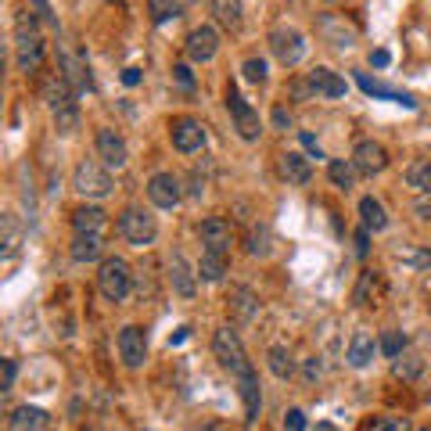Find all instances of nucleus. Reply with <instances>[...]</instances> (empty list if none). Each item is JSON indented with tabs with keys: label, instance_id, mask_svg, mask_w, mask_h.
I'll return each mask as SVG.
<instances>
[{
	"label": "nucleus",
	"instance_id": "4",
	"mask_svg": "<svg viewBox=\"0 0 431 431\" xmlns=\"http://www.w3.org/2000/svg\"><path fill=\"white\" fill-rule=\"evenodd\" d=\"M98 288L108 302H122L133 288V273H130V263L119 259V256H108L101 259V270H98Z\"/></svg>",
	"mask_w": 431,
	"mask_h": 431
},
{
	"label": "nucleus",
	"instance_id": "12",
	"mask_svg": "<svg viewBox=\"0 0 431 431\" xmlns=\"http://www.w3.org/2000/svg\"><path fill=\"white\" fill-rule=\"evenodd\" d=\"M216 51H220V29L216 25H198L187 33V61L205 65V61L216 58Z\"/></svg>",
	"mask_w": 431,
	"mask_h": 431
},
{
	"label": "nucleus",
	"instance_id": "52",
	"mask_svg": "<svg viewBox=\"0 0 431 431\" xmlns=\"http://www.w3.org/2000/svg\"><path fill=\"white\" fill-rule=\"evenodd\" d=\"M298 140H302V147H305V151H310V155H313V159H324V151H320V144H317V137H313V133H302Z\"/></svg>",
	"mask_w": 431,
	"mask_h": 431
},
{
	"label": "nucleus",
	"instance_id": "6",
	"mask_svg": "<svg viewBox=\"0 0 431 431\" xmlns=\"http://www.w3.org/2000/svg\"><path fill=\"white\" fill-rule=\"evenodd\" d=\"M119 234L130 244H137V248H147V244H155V237H159V223H155V216H147L144 208H122L119 212Z\"/></svg>",
	"mask_w": 431,
	"mask_h": 431
},
{
	"label": "nucleus",
	"instance_id": "58",
	"mask_svg": "<svg viewBox=\"0 0 431 431\" xmlns=\"http://www.w3.org/2000/svg\"><path fill=\"white\" fill-rule=\"evenodd\" d=\"M317 431H334V424H317Z\"/></svg>",
	"mask_w": 431,
	"mask_h": 431
},
{
	"label": "nucleus",
	"instance_id": "34",
	"mask_svg": "<svg viewBox=\"0 0 431 431\" xmlns=\"http://www.w3.org/2000/svg\"><path fill=\"white\" fill-rule=\"evenodd\" d=\"M392 371H395V378H403V381H417L420 371H424V359L413 356V352H403L399 359H392Z\"/></svg>",
	"mask_w": 431,
	"mask_h": 431
},
{
	"label": "nucleus",
	"instance_id": "31",
	"mask_svg": "<svg viewBox=\"0 0 431 431\" xmlns=\"http://www.w3.org/2000/svg\"><path fill=\"white\" fill-rule=\"evenodd\" d=\"M327 176H331V183H334L338 191H352L359 169L352 166V159H331L327 162Z\"/></svg>",
	"mask_w": 431,
	"mask_h": 431
},
{
	"label": "nucleus",
	"instance_id": "10",
	"mask_svg": "<svg viewBox=\"0 0 431 431\" xmlns=\"http://www.w3.org/2000/svg\"><path fill=\"white\" fill-rule=\"evenodd\" d=\"M119 359L130 366V371H140L147 359V334L137 324H126L119 331Z\"/></svg>",
	"mask_w": 431,
	"mask_h": 431
},
{
	"label": "nucleus",
	"instance_id": "21",
	"mask_svg": "<svg viewBox=\"0 0 431 431\" xmlns=\"http://www.w3.org/2000/svg\"><path fill=\"white\" fill-rule=\"evenodd\" d=\"M356 83H359V90H363L366 98L392 101V105H403V108H417V101H413L410 94H403V90H392V86H385V83H374L366 72H356Z\"/></svg>",
	"mask_w": 431,
	"mask_h": 431
},
{
	"label": "nucleus",
	"instance_id": "29",
	"mask_svg": "<svg viewBox=\"0 0 431 431\" xmlns=\"http://www.w3.org/2000/svg\"><path fill=\"white\" fill-rule=\"evenodd\" d=\"M359 220H363V227L371 230V234H381L385 227H388V216H385V205L374 198V194H366V198H359Z\"/></svg>",
	"mask_w": 431,
	"mask_h": 431
},
{
	"label": "nucleus",
	"instance_id": "14",
	"mask_svg": "<svg viewBox=\"0 0 431 431\" xmlns=\"http://www.w3.org/2000/svg\"><path fill=\"white\" fill-rule=\"evenodd\" d=\"M352 166L363 173V176H378L388 169V151L378 144V140H359L356 151H352Z\"/></svg>",
	"mask_w": 431,
	"mask_h": 431
},
{
	"label": "nucleus",
	"instance_id": "28",
	"mask_svg": "<svg viewBox=\"0 0 431 431\" xmlns=\"http://www.w3.org/2000/svg\"><path fill=\"white\" fill-rule=\"evenodd\" d=\"M69 252H72L76 263H98L101 252H105V241H101V234H76Z\"/></svg>",
	"mask_w": 431,
	"mask_h": 431
},
{
	"label": "nucleus",
	"instance_id": "44",
	"mask_svg": "<svg viewBox=\"0 0 431 431\" xmlns=\"http://www.w3.org/2000/svg\"><path fill=\"white\" fill-rule=\"evenodd\" d=\"M291 98H295V101H310V98H317V90H313L310 76H305V79H291Z\"/></svg>",
	"mask_w": 431,
	"mask_h": 431
},
{
	"label": "nucleus",
	"instance_id": "2",
	"mask_svg": "<svg viewBox=\"0 0 431 431\" xmlns=\"http://www.w3.org/2000/svg\"><path fill=\"white\" fill-rule=\"evenodd\" d=\"M115 187V180L108 173L105 162H94V159H83L76 169H72V191L83 194V198H108Z\"/></svg>",
	"mask_w": 431,
	"mask_h": 431
},
{
	"label": "nucleus",
	"instance_id": "43",
	"mask_svg": "<svg viewBox=\"0 0 431 431\" xmlns=\"http://www.w3.org/2000/svg\"><path fill=\"white\" fill-rule=\"evenodd\" d=\"M248 252L252 256H263V259L270 256V230L266 227H259V230L248 234Z\"/></svg>",
	"mask_w": 431,
	"mask_h": 431
},
{
	"label": "nucleus",
	"instance_id": "41",
	"mask_svg": "<svg viewBox=\"0 0 431 431\" xmlns=\"http://www.w3.org/2000/svg\"><path fill=\"white\" fill-rule=\"evenodd\" d=\"M241 76L248 79V83H266V61L263 58H244V65H241Z\"/></svg>",
	"mask_w": 431,
	"mask_h": 431
},
{
	"label": "nucleus",
	"instance_id": "19",
	"mask_svg": "<svg viewBox=\"0 0 431 431\" xmlns=\"http://www.w3.org/2000/svg\"><path fill=\"white\" fill-rule=\"evenodd\" d=\"M44 105L51 108V115L61 112V108H69V105H76V90H72V83L61 76V72L44 83Z\"/></svg>",
	"mask_w": 431,
	"mask_h": 431
},
{
	"label": "nucleus",
	"instance_id": "50",
	"mask_svg": "<svg viewBox=\"0 0 431 431\" xmlns=\"http://www.w3.org/2000/svg\"><path fill=\"white\" fill-rule=\"evenodd\" d=\"M366 252H371V230L359 227L356 230V256H366Z\"/></svg>",
	"mask_w": 431,
	"mask_h": 431
},
{
	"label": "nucleus",
	"instance_id": "32",
	"mask_svg": "<svg viewBox=\"0 0 431 431\" xmlns=\"http://www.w3.org/2000/svg\"><path fill=\"white\" fill-rule=\"evenodd\" d=\"M403 180H406V187H413L417 194L431 191V159H413V162L406 166Z\"/></svg>",
	"mask_w": 431,
	"mask_h": 431
},
{
	"label": "nucleus",
	"instance_id": "3",
	"mask_svg": "<svg viewBox=\"0 0 431 431\" xmlns=\"http://www.w3.org/2000/svg\"><path fill=\"white\" fill-rule=\"evenodd\" d=\"M212 356L220 359L223 371H230L234 378H241L244 371H252V363L248 356H244V345H241V338L234 327H220L212 334Z\"/></svg>",
	"mask_w": 431,
	"mask_h": 431
},
{
	"label": "nucleus",
	"instance_id": "13",
	"mask_svg": "<svg viewBox=\"0 0 431 431\" xmlns=\"http://www.w3.org/2000/svg\"><path fill=\"white\" fill-rule=\"evenodd\" d=\"M98 159H101L108 169H122V166L130 162L126 140H122L112 126H101V130H98Z\"/></svg>",
	"mask_w": 431,
	"mask_h": 431
},
{
	"label": "nucleus",
	"instance_id": "33",
	"mask_svg": "<svg viewBox=\"0 0 431 431\" xmlns=\"http://www.w3.org/2000/svg\"><path fill=\"white\" fill-rule=\"evenodd\" d=\"M266 366H270V374L281 378V381H288V378L295 374V359H291V352H288L284 345H273V349L266 352Z\"/></svg>",
	"mask_w": 431,
	"mask_h": 431
},
{
	"label": "nucleus",
	"instance_id": "18",
	"mask_svg": "<svg viewBox=\"0 0 431 431\" xmlns=\"http://www.w3.org/2000/svg\"><path fill=\"white\" fill-rule=\"evenodd\" d=\"M61 76L72 83L76 94H90L94 90V79H90V65L83 58H76L72 51H61Z\"/></svg>",
	"mask_w": 431,
	"mask_h": 431
},
{
	"label": "nucleus",
	"instance_id": "15",
	"mask_svg": "<svg viewBox=\"0 0 431 431\" xmlns=\"http://www.w3.org/2000/svg\"><path fill=\"white\" fill-rule=\"evenodd\" d=\"M381 352V342H374V334L371 331H356L349 338V349H345V359L349 366H356V371H363V366H371L374 356Z\"/></svg>",
	"mask_w": 431,
	"mask_h": 431
},
{
	"label": "nucleus",
	"instance_id": "38",
	"mask_svg": "<svg viewBox=\"0 0 431 431\" xmlns=\"http://www.w3.org/2000/svg\"><path fill=\"white\" fill-rule=\"evenodd\" d=\"M399 259H403L406 266H413V270H431V244H413V248H403V252H399Z\"/></svg>",
	"mask_w": 431,
	"mask_h": 431
},
{
	"label": "nucleus",
	"instance_id": "42",
	"mask_svg": "<svg viewBox=\"0 0 431 431\" xmlns=\"http://www.w3.org/2000/svg\"><path fill=\"white\" fill-rule=\"evenodd\" d=\"M363 431H410L406 417H378V420H366Z\"/></svg>",
	"mask_w": 431,
	"mask_h": 431
},
{
	"label": "nucleus",
	"instance_id": "23",
	"mask_svg": "<svg viewBox=\"0 0 431 431\" xmlns=\"http://www.w3.org/2000/svg\"><path fill=\"white\" fill-rule=\"evenodd\" d=\"M259 295L252 288H230V313L241 320V324H252L259 317Z\"/></svg>",
	"mask_w": 431,
	"mask_h": 431
},
{
	"label": "nucleus",
	"instance_id": "45",
	"mask_svg": "<svg viewBox=\"0 0 431 431\" xmlns=\"http://www.w3.org/2000/svg\"><path fill=\"white\" fill-rule=\"evenodd\" d=\"M310 424H305V413L298 410V406H291L288 413H284V431H305Z\"/></svg>",
	"mask_w": 431,
	"mask_h": 431
},
{
	"label": "nucleus",
	"instance_id": "56",
	"mask_svg": "<svg viewBox=\"0 0 431 431\" xmlns=\"http://www.w3.org/2000/svg\"><path fill=\"white\" fill-rule=\"evenodd\" d=\"M180 342H187V327H180V331L169 338V345H180Z\"/></svg>",
	"mask_w": 431,
	"mask_h": 431
},
{
	"label": "nucleus",
	"instance_id": "57",
	"mask_svg": "<svg viewBox=\"0 0 431 431\" xmlns=\"http://www.w3.org/2000/svg\"><path fill=\"white\" fill-rule=\"evenodd\" d=\"M305 374L317 378V374H320V359H310V363H305Z\"/></svg>",
	"mask_w": 431,
	"mask_h": 431
},
{
	"label": "nucleus",
	"instance_id": "55",
	"mask_svg": "<svg viewBox=\"0 0 431 431\" xmlns=\"http://www.w3.org/2000/svg\"><path fill=\"white\" fill-rule=\"evenodd\" d=\"M201 191H205V176H201V173H194V176H191V194H194V198H201Z\"/></svg>",
	"mask_w": 431,
	"mask_h": 431
},
{
	"label": "nucleus",
	"instance_id": "49",
	"mask_svg": "<svg viewBox=\"0 0 431 431\" xmlns=\"http://www.w3.org/2000/svg\"><path fill=\"white\" fill-rule=\"evenodd\" d=\"M15 374H18L15 359H4V381H0V388H4V392H11V388H15Z\"/></svg>",
	"mask_w": 431,
	"mask_h": 431
},
{
	"label": "nucleus",
	"instance_id": "1",
	"mask_svg": "<svg viewBox=\"0 0 431 431\" xmlns=\"http://www.w3.org/2000/svg\"><path fill=\"white\" fill-rule=\"evenodd\" d=\"M44 51H47V44L37 29L33 11H18V18H15V65H18V72H33L44 61Z\"/></svg>",
	"mask_w": 431,
	"mask_h": 431
},
{
	"label": "nucleus",
	"instance_id": "36",
	"mask_svg": "<svg viewBox=\"0 0 431 431\" xmlns=\"http://www.w3.org/2000/svg\"><path fill=\"white\" fill-rule=\"evenodd\" d=\"M76 130H79V108H76V105L61 108V112H54V133H61V137H72Z\"/></svg>",
	"mask_w": 431,
	"mask_h": 431
},
{
	"label": "nucleus",
	"instance_id": "25",
	"mask_svg": "<svg viewBox=\"0 0 431 431\" xmlns=\"http://www.w3.org/2000/svg\"><path fill=\"white\" fill-rule=\"evenodd\" d=\"M208 11L223 29H230V33L241 29V22H244V4L241 0H208Z\"/></svg>",
	"mask_w": 431,
	"mask_h": 431
},
{
	"label": "nucleus",
	"instance_id": "37",
	"mask_svg": "<svg viewBox=\"0 0 431 431\" xmlns=\"http://www.w3.org/2000/svg\"><path fill=\"white\" fill-rule=\"evenodd\" d=\"M147 15L155 25H166L169 18L180 15V0H147Z\"/></svg>",
	"mask_w": 431,
	"mask_h": 431
},
{
	"label": "nucleus",
	"instance_id": "11",
	"mask_svg": "<svg viewBox=\"0 0 431 431\" xmlns=\"http://www.w3.org/2000/svg\"><path fill=\"white\" fill-rule=\"evenodd\" d=\"M147 198H151V205H159V208H176L180 201H183V183H180V176H173V173H155L147 180Z\"/></svg>",
	"mask_w": 431,
	"mask_h": 431
},
{
	"label": "nucleus",
	"instance_id": "30",
	"mask_svg": "<svg viewBox=\"0 0 431 431\" xmlns=\"http://www.w3.org/2000/svg\"><path fill=\"white\" fill-rule=\"evenodd\" d=\"M105 208H98V205H79L76 212H72V227H76V234H101V227H105Z\"/></svg>",
	"mask_w": 431,
	"mask_h": 431
},
{
	"label": "nucleus",
	"instance_id": "24",
	"mask_svg": "<svg viewBox=\"0 0 431 431\" xmlns=\"http://www.w3.org/2000/svg\"><path fill=\"white\" fill-rule=\"evenodd\" d=\"M227 273H230V256H227V252H201V259H198V277H201L205 284H220Z\"/></svg>",
	"mask_w": 431,
	"mask_h": 431
},
{
	"label": "nucleus",
	"instance_id": "16",
	"mask_svg": "<svg viewBox=\"0 0 431 431\" xmlns=\"http://www.w3.org/2000/svg\"><path fill=\"white\" fill-rule=\"evenodd\" d=\"M201 244L205 252H230V241H234V230L230 223L223 220V216H208V220L201 223Z\"/></svg>",
	"mask_w": 431,
	"mask_h": 431
},
{
	"label": "nucleus",
	"instance_id": "9",
	"mask_svg": "<svg viewBox=\"0 0 431 431\" xmlns=\"http://www.w3.org/2000/svg\"><path fill=\"white\" fill-rule=\"evenodd\" d=\"M317 33L324 37V44L338 47V51H349L359 37V29L352 22H345V15H320L317 18Z\"/></svg>",
	"mask_w": 431,
	"mask_h": 431
},
{
	"label": "nucleus",
	"instance_id": "46",
	"mask_svg": "<svg viewBox=\"0 0 431 431\" xmlns=\"http://www.w3.org/2000/svg\"><path fill=\"white\" fill-rule=\"evenodd\" d=\"M413 212L420 216V220H431V191H424V194L413 198Z\"/></svg>",
	"mask_w": 431,
	"mask_h": 431
},
{
	"label": "nucleus",
	"instance_id": "48",
	"mask_svg": "<svg viewBox=\"0 0 431 431\" xmlns=\"http://www.w3.org/2000/svg\"><path fill=\"white\" fill-rule=\"evenodd\" d=\"M173 79H176L183 90H191V86H194V76H191V69H187V65H176V69H173Z\"/></svg>",
	"mask_w": 431,
	"mask_h": 431
},
{
	"label": "nucleus",
	"instance_id": "22",
	"mask_svg": "<svg viewBox=\"0 0 431 431\" xmlns=\"http://www.w3.org/2000/svg\"><path fill=\"white\" fill-rule=\"evenodd\" d=\"M237 388H241V399H244V420H248V424H256V417H259V406H263L256 366H252V371H244V374L237 378Z\"/></svg>",
	"mask_w": 431,
	"mask_h": 431
},
{
	"label": "nucleus",
	"instance_id": "39",
	"mask_svg": "<svg viewBox=\"0 0 431 431\" xmlns=\"http://www.w3.org/2000/svg\"><path fill=\"white\" fill-rule=\"evenodd\" d=\"M406 352V334L403 331H385V338H381V356L385 359H399Z\"/></svg>",
	"mask_w": 431,
	"mask_h": 431
},
{
	"label": "nucleus",
	"instance_id": "26",
	"mask_svg": "<svg viewBox=\"0 0 431 431\" xmlns=\"http://www.w3.org/2000/svg\"><path fill=\"white\" fill-rule=\"evenodd\" d=\"M310 83H313V90H317V98H345V79L338 76V72H331V69H313L310 72Z\"/></svg>",
	"mask_w": 431,
	"mask_h": 431
},
{
	"label": "nucleus",
	"instance_id": "47",
	"mask_svg": "<svg viewBox=\"0 0 431 431\" xmlns=\"http://www.w3.org/2000/svg\"><path fill=\"white\" fill-rule=\"evenodd\" d=\"M273 126H277V130H291V112H288L284 105L273 108Z\"/></svg>",
	"mask_w": 431,
	"mask_h": 431
},
{
	"label": "nucleus",
	"instance_id": "51",
	"mask_svg": "<svg viewBox=\"0 0 431 431\" xmlns=\"http://www.w3.org/2000/svg\"><path fill=\"white\" fill-rule=\"evenodd\" d=\"M371 65H374V69H388V65H392V54H388L385 47L371 51Z\"/></svg>",
	"mask_w": 431,
	"mask_h": 431
},
{
	"label": "nucleus",
	"instance_id": "35",
	"mask_svg": "<svg viewBox=\"0 0 431 431\" xmlns=\"http://www.w3.org/2000/svg\"><path fill=\"white\" fill-rule=\"evenodd\" d=\"M0 230H4V237H0V244H4V259H11V256L18 252V241H22V230H18V223H15L11 212L0 216Z\"/></svg>",
	"mask_w": 431,
	"mask_h": 431
},
{
	"label": "nucleus",
	"instance_id": "54",
	"mask_svg": "<svg viewBox=\"0 0 431 431\" xmlns=\"http://www.w3.org/2000/svg\"><path fill=\"white\" fill-rule=\"evenodd\" d=\"M144 76H140V69H122V83H126V86H137Z\"/></svg>",
	"mask_w": 431,
	"mask_h": 431
},
{
	"label": "nucleus",
	"instance_id": "59",
	"mask_svg": "<svg viewBox=\"0 0 431 431\" xmlns=\"http://www.w3.org/2000/svg\"><path fill=\"white\" fill-rule=\"evenodd\" d=\"M201 431H220V427H216V424H208V427H201Z\"/></svg>",
	"mask_w": 431,
	"mask_h": 431
},
{
	"label": "nucleus",
	"instance_id": "40",
	"mask_svg": "<svg viewBox=\"0 0 431 431\" xmlns=\"http://www.w3.org/2000/svg\"><path fill=\"white\" fill-rule=\"evenodd\" d=\"M374 284H378L374 270H363V273H359V284H356V291H352V302H356V305H366V298H371Z\"/></svg>",
	"mask_w": 431,
	"mask_h": 431
},
{
	"label": "nucleus",
	"instance_id": "7",
	"mask_svg": "<svg viewBox=\"0 0 431 431\" xmlns=\"http://www.w3.org/2000/svg\"><path fill=\"white\" fill-rule=\"evenodd\" d=\"M227 108H230V115H234V130H237V137H241V140H259V133H263V119H259V112H256L248 101H244L234 86L227 90Z\"/></svg>",
	"mask_w": 431,
	"mask_h": 431
},
{
	"label": "nucleus",
	"instance_id": "53",
	"mask_svg": "<svg viewBox=\"0 0 431 431\" xmlns=\"http://www.w3.org/2000/svg\"><path fill=\"white\" fill-rule=\"evenodd\" d=\"M33 8H37V18H44V22L58 25V18H54V11H51V4H47V0H33Z\"/></svg>",
	"mask_w": 431,
	"mask_h": 431
},
{
	"label": "nucleus",
	"instance_id": "20",
	"mask_svg": "<svg viewBox=\"0 0 431 431\" xmlns=\"http://www.w3.org/2000/svg\"><path fill=\"white\" fill-rule=\"evenodd\" d=\"M8 431H51V413L40 406H18L8 417Z\"/></svg>",
	"mask_w": 431,
	"mask_h": 431
},
{
	"label": "nucleus",
	"instance_id": "5",
	"mask_svg": "<svg viewBox=\"0 0 431 431\" xmlns=\"http://www.w3.org/2000/svg\"><path fill=\"white\" fill-rule=\"evenodd\" d=\"M270 51H273V58L281 61L284 69H295L298 61L305 58V51H310V44H305V37L298 33L295 25H273L270 29Z\"/></svg>",
	"mask_w": 431,
	"mask_h": 431
},
{
	"label": "nucleus",
	"instance_id": "27",
	"mask_svg": "<svg viewBox=\"0 0 431 431\" xmlns=\"http://www.w3.org/2000/svg\"><path fill=\"white\" fill-rule=\"evenodd\" d=\"M281 176L288 183H310L313 166H310L305 155H298V151H284V155H281Z\"/></svg>",
	"mask_w": 431,
	"mask_h": 431
},
{
	"label": "nucleus",
	"instance_id": "17",
	"mask_svg": "<svg viewBox=\"0 0 431 431\" xmlns=\"http://www.w3.org/2000/svg\"><path fill=\"white\" fill-rule=\"evenodd\" d=\"M169 284L180 298H194V291H198V270H191L180 252L169 259Z\"/></svg>",
	"mask_w": 431,
	"mask_h": 431
},
{
	"label": "nucleus",
	"instance_id": "60",
	"mask_svg": "<svg viewBox=\"0 0 431 431\" xmlns=\"http://www.w3.org/2000/svg\"><path fill=\"white\" fill-rule=\"evenodd\" d=\"M424 431H431V427H424Z\"/></svg>",
	"mask_w": 431,
	"mask_h": 431
},
{
	"label": "nucleus",
	"instance_id": "8",
	"mask_svg": "<svg viewBox=\"0 0 431 431\" xmlns=\"http://www.w3.org/2000/svg\"><path fill=\"white\" fill-rule=\"evenodd\" d=\"M169 133H173V147L180 151V155H194V151H201V147H205V140H208L205 126H201L198 119H191V115L173 119Z\"/></svg>",
	"mask_w": 431,
	"mask_h": 431
}]
</instances>
